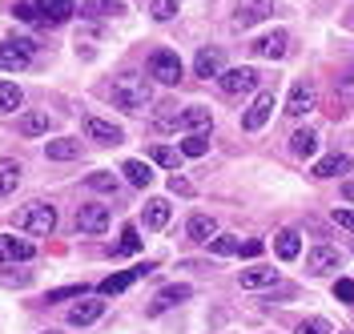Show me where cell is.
<instances>
[{
  "label": "cell",
  "instance_id": "obj_1",
  "mask_svg": "<svg viewBox=\"0 0 354 334\" xmlns=\"http://www.w3.org/2000/svg\"><path fill=\"white\" fill-rule=\"evenodd\" d=\"M149 101H153V89H149V81H145V77L125 73V77H117V81H113V105H117V109L145 113Z\"/></svg>",
  "mask_w": 354,
  "mask_h": 334
},
{
  "label": "cell",
  "instance_id": "obj_2",
  "mask_svg": "<svg viewBox=\"0 0 354 334\" xmlns=\"http://www.w3.org/2000/svg\"><path fill=\"white\" fill-rule=\"evenodd\" d=\"M12 225H17L21 234H37V238H44V234L57 230V210H53L48 201H32V205H24V210L12 214Z\"/></svg>",
  "mask_w": 354,
  "mask_h": 334
},
{
  "label": "cell",
  "instance_id": "obj_3",
  "mask_svg": "<svg viewBox=\"0 0 354 334\" xmlns=\"http://www.w3.org/2000/svg\"><path fill=\"white\" fill-rule=\"evenodd\" d=\"M181 57H177L174 48H153L149 53V77L153 81H161V85H177L181 81Z\"/></svg>",
  "mask_w": 354,
  "mask_h": 334
},
{
  "label": "cell",
  "instance_id": "obj_4",
  "mask_svg": "<svg viewBox=\"0 0 354 334\" xmlns=\"http://www.w3.org/2000/svg\"><path fill=\"white\" fill-rule=\"evenodd\" d=\"M274 17V0H238L234 4V28H254Z\"/></svg>",
  "mask_w": 354,
  "mask_h": 334
},
{
  "label": "cell",
  "instance_id": "obj_5",
  "mask_svg": "<svg viewBox=\"0 0 354 334\" xmlns=\"http://www.w3.org/2000/svg\"><path fill=\"white\" fill-rule=\"evenodd\" d=\"M218 85H221V93L225 97H242V93H254L258 89V73L250 65H242V68H225L218 77Z\"/></svg>",
  "mask_w": 354,
  "mask_h": 334
},
{
  "label": "cell",
  "instance_id": "obj_6",
  "mask_svg": "<svg viewBox=\"0 0 354 334\" xmlns=\"http://www.w3.org/2000/svg\"><path fill=\"white\" fill-rule=\"evenodd\" d=\"M109 205H97V201H85L77 205V230L81 234H105L109 230Z\"/></svg>",
  "mask_w": 354,
  "mask_h": 334
},
{
  "label": "cell",
  "instance_id": "obj_7",
  "mask_svg": "<svg viewBox=\"0 0 354 334\" xmlns=\"http://www.w3.org/2000/svg\"><path fill=\"white\" fill-rule=\"evenodd\" d=\"M270 113H274V93L262 89L258 97H254V105L242 113V129H245V133H258L266 121H270Z\"/></svg>",
  "mask_w": 354,
  "mask_h": 334
},
{
  "label": "cell",
  "instance_id": "obj_8",
  "mask_svg": "<svg viewBox=\"0 0 354 334\" xmlns=\"http://www.w3.org/2000/svg\"><path fill=\"white\" fill-rule=\"evenodd\" d=\"M85 133H88V141H97V145H121V141H125V129H121V125H113L105 117H93V113L85 117Z\"/></svg>",
  "mask_w": 354,
  "mask_h": 334
},
{
  "label": "cell",
  "instance_id": "obj_9",
  "mask_svg": "<svg viewBox=\"0 0 354 334\" xmlns=\"http://www.w3.org/2000/svg\"><path fill=\"white\" fill-rule=\"evenodd\" d=\"M250 48H254V57H262V61H278V57H286V48H290V33L286 28H274V33L258 37Z\"/></svg>",
  "mask_w": 354,
  "mask_h": 334
},
{
  "label": "cell",
  "instance_id": "obj_10",
  "mask_svg": "<svg viewBox=\"0 0 354 334\" xmlns=\"http://www.w3.org/2000/svg\"><path fill=\"white\" fill-rule=\"evenodd\" d=\"M153 262H141V266H133V270H121V274H113V278H105L101 282V294L109 298V294H121V290H129L137 278H145V274H153Z\"/></svg>",
  "mask_w": 354,
  "mask_h": 334
},
{
  "label": "cell",
  "instance_id": "obj_11",
  "mask_svg": "<svg viewBox=\"0 0 354 334\" xmlns=\"http://www.w3.org/2000/svg\"><path fill=\"white\" fill-rule=\"evenodd\" d=\"M338 262H342V254H338L334 245H314V250L306 254V270L314 274V278H322V274L338 270Z\"/></svg>",
  "mask_w": 354,
  "mask_h": 334
},
{
  "label": "cell",
  "instance_id": "obj_12",
  "mask_svg": "<svg viewBox=\"0 0 354 334\" xmlns=\"http://www.w3.org/2000/svg\"><path fill=\"white\" fill-rule=\"evenodd\" d=\"M28 258H37V245L24 242V238L0 234V262H28Z\"/></svg>",
  "mask_w": 354,
  "mask_h": 334
},
{
  "label": "cell",
  "instance_id": "obj_13",
  "mask_svg": "<svg viewBox=\"0 0 354 334\" xmlns=\"http://www.w3.org/2000/svg\"><path fill=\"white\" fill-rule=\"evenodd\" d=\"M225 73V57H221V48H201L198 57H194V77H221Z\"/></svg>",
  "mask_w": 354,
  "mask_h": 334
},
{
  "label": "cell",
  "instance_id": "obj_14",
  "mask_svg": "<svg viewBox=\"0 0 354 334\" xmlns=\"http://www.w3.org/2000/svg\"><path fill=\"white\" fill-rule=\"evenodd\" d=\"M314 109V85L310 81H294V89L286 97V113L290 117H302V113Z\"/></svg>",
  "mask_w": 354,
  "mask_h": 334
},
{
  "label": "cell",
  "instance_id": "obj_15",
  "mask_svg": "<svg viewBox=\"0 0 354 334\" xmlns=\"http://www.w3.org/2000/svg\"><path fill=\"white\" fill-rule=\"evenodd\" d=\"M194 298V286H185V282H177V286H165L161 294L153 298V306H149V314H161L169 310V306H181V302H189Z\"/></svg>",
  "mask_w": 354,
  "mask_h": 334
},
{
  "label": "cell",
  "instance_id": "obj_16",
  "mask_svg": "<svg viewBox=\"0 0 354 334\" xmlns=\"http://www.w3.org/2000/svg\"><path fill=\"white\" fill-rule=\"evenodd\" d=\"M101 310H105V302H101V298H88V294H85V298L68 310V322H73V326H88V322H97V318H101Z\"/></svg>",
  "mask_w": 354,
  "mask_h": 334
},
{
  "label": "cell",
  "instance_id": "obj_17",
  "mask_svg": "<svg viewBox=\"0 0 354 334\" xmlns=\"http://www.w3.org/2000/svg\"><path fill=\"white\" fill-rule=\"evenodd\" d=\"M37 8H41V17L44 24H65L77 8H73V0H32Z\"/></svg>",
  "mask_w": 354,
  "mask_h": 334
},
{
  "label": "cell",
  "instance_id": "obj_18",
  "mask_svg": "<svg viewBox=\"0 0 354 334\" xmlns=\"http://www.w3.org/2000/svg\"><path fill=\"white\" fill-rule=\"evenodd\" d=\"M238 282H242V290H262V286H274L278 282V270L274 266H250L238 274Z\"/></svg>",
  "mask_w": 354,
  "mask_h": 334
},
{
  "label": "cell",
  "instance_id": "obj_19",
  "mask_svg": "<svg viewBox=\"0 0 354 334\" xmlns=\"http://www.w3.org/2000/svg\"><path fill=\"white\" fill-rule=\"evenodd\" d=\"M169 214H174V205L165 198H149L145 201V230H165L169 225Z\"/></svg>",
  "mask_w": 354,
  "mask_h": 334
},
{
  "label": "cell",
  "instance_id": "obj_20",
  "mask_svg": "<svg viewBox=\"0 0 354 334\" xmlns=\"http://www.w3.org/2000/svg\"><path fill=\"white\" fill-rule=\"evenodd\" d=\"M21 161L17 157H0V198H8V194H17V185H21Z\"/></svg>",
  "mask_w": 354,
  "mask_h": 334
},
{
  "label": "cell",
  "instance_id": "obj_21",
  "mask_svg": "<svg viewBox=\"0 0 354 334\" xmlns=\"http://www.w3.org/2000/svg\"><path fill=\"white\" fill-rule=\"evenodd\" d=\"M354 169V161L346 154H330V157H322V161H318V165H314V178H338V174H351Z\"/></svg>",
  "mask_w": 354,
  "mask_h": 334
},
{
  "label": "cell",
  "instance_id": "obj_22",
  "mask_svg": "<svg viewBox=\"0 0 354 334\" xmlns=\"http://www.w3.org/2000/svg\"><path fill=\"white\" fill-rule=\"evenodd\" d=\"M44 154L53 161H77L81 157V141L77 137H57V141H44Z\"/></svg>",
  "mask_w": 354,
  "mask_h": 334
},
{
  "label": "cell",
  "instance_id": "obj_23",
  "mask_svg": "<svg viewBox=\"0 0 354 334\" xmlns=\"http://www.w3.org/2000/svg\"><path fill=\"white\" fill-rule=\"evenodd\" d=\"M185 234H189L194 242H209V238H218V222H214L209 214H194V218L185 222Z\"/></svg>",
  "mask_w": 354,
  "mask_h": 334
},
{
  "label": "cell",
  "instance_id": "obj_24",
  "mask_svg": "<svg viewBox=\"0 0 354 334\" xmlns=\"http://www.w3.org/2000/svg\"><path fill=\"white\" fill-rule=\"evenodd\" d=\"M274 250H278L282 262H294V258L302 254V238H298V230H282V234L274 238Z\"/></svg>",
  "mask_w": 354,
  "mask_h": 334
},
{
  "label": "cell",
  "instance_id": "obj_25",
  "mask_svg": "<svg viewBox=\"0 0 354 334\" xmlns=\"http://www.w3.org/2000/svg\"><path fill=\"white\" fill-rule=\"evenodd\" d=\"M28 61H32V57H24V53L12 45V41H4V45H0V68H8V73H21V68H28Z\"/></svg>",
  "mask_w": 354,
  "mask_h": 334
},
{
  "label": "cell",
  "instance_id": "obj_26",
  "mask_svg": "<svg viewBox=\"0 0 354 334\" xmlns=\"http://www.w3.org/2000/svg\"><path fill=\"white\" fill-rule=\"evenodd\" d=\"M290 154L314 157V154H318V133H314V129H298V133L290 137Z\"/></svg>",
  "mask_w": 354,
  "mask_h": 334
},
{
  "label": "cell",
  "instance_id": "obj_27",
  "mask_svg": "<svg viewBox=\"0 0 354 334\" xmlns=\"http://www.w3.org/2000/svg\"><path fill=\"white\" fill-rule=\"evenodd\" d=\"M81 12H85V17H121L125 4H121V0H85Z\"/></svg>",
  "mask_w": 354,
  "mask_h": 334
},
{
  "label": "cell",
  "instance_id": "obj_28",
  "mask_svg": "<svg viewBox=\"0 0 354 334\" xmlns=\"http://www.w3.org/2000/svg\"><path fill=\"white\" fill-rule=\"evenodd\" d=\"M177 125L181 129H209V109L205 105H189V109L177 117Z\"/></svg>",
  "mask_w": 354,
  "mask_h": 334
},
{
  "label": "cell",
  "instance_id": "obj_29",
  "mask_svg": "<svg viewBox=\"0 0 354 334\" xmlns=\"http://www.w3.org/2000/svg\"><path fill=\"white\" fill-rule=\"evenodd\" d=\"M121 174H125L129 185H137V189H145V185L153 181V169H149L145 161H125V165H121Z\"/></svg>",
  "mask_w": 354,
  "mask_h": 334
},
{
  "label": "cell",
  "instance_id": "obj_30",
  "mask_svg": "<svg viewBox=\"0 0 354 334\" xmlns=\"http://www.w3.org/2000/svg\"><path fill=\"white\" fill-rule=\"evenodd\" d=\"M17 129H21L24 137H41V133H48V113H24Z\"/></svg>",
  "mask_w": 354,
  "mask_h": 334
},
{
  "label": "cell",
  "instance_id": "obj_31",
  "mask_svg": "<svg viewBox=\"0 0 354 334\" xmlns=\"http://www.w3.org/2000/svg\"><path fill=\"white\" fill-rule=\"evenodd\" d=\"M24 101V93L12 85V81H0V113H17Z\"/></svg>",
  "mask_w": 354,
  "mask_h": 334
},
{
  "label": "cell",
  "instance_id": "obj_32",
  "mask_svg": "<svg viewBox=\"0 0 354 334\" xmlns=\"http://www.w3.org/2000/svg\"><path fill=\"white\" fill-rule=\"evenodd\" d=\"M117 174H109V169H97V174H88V189H97V194H117Z\"/></svg>",
  "mask_w": 354,
  "mask_h": 334
},
{
  "label": "cell",
  "instance_id": "obj_33",
  "mask_svg": "<svg viewBox=\"0 0 354 334\" xmlns=\"http://www.w3.org/2000/svg\"><path fill=\"white\" fill-rule=\"evenodd\" d=\"M209 149V133H189L181 141V157H205Z\"/></svg>",
  "mask_w": 354,
  "mask_h": 334
},
{
  "label": "cell",
  "instance_id": "obj_34",
  "mask_svg": "<svg viewBox=\"0 0 354 334\" xmlns=\"http://www.w3.org/2000/svg\"><path fill=\"white\" fill-rule=\"evenodd\" d=\"M141 250V238H137V225H125L121 230V242L113 245V254H137Z\"/></svg>",
  "mask_w": 354,
  "mask_h": 334
},
{
  "label": "cell",
  "instance_id": "obj_35",
  "mask_svg": "<svg viewBox=\"0 0 354 334\" xmlns=\"http://www.w3.org/2000/svg\"><path fill=\"white\" fill-rule=\"evenodd\" d=\"M12 12H17V21H24V24H44L41 8H37V4H32V0H21V4H17V8H12Z\"/></svg>",
  "mask_w": 354,
  "mask_h": 334
},
{
  "label": "cell",
  "instance_id": "obj_36",
  "mask_svg": "<svg viewBox=\"0 0 354 334\" xmlns=\"http://www.w3.org/2000/svg\"><path fill=\"white\" fill-rule=\"evenodd\" d=\"M209 250L225 258V254H238V250H242V242H238V238H230V234H218V238H209Z\"/></svg>",
  "mask_w": 354,
  "mask_h": 334
},
{
  "label": "cell",
  "instance_id": "obj_37",
  "mask_svg": "<svg viewBox=\"0 0 354 334\" xmlns=\"http://www.w3.org/2000/svg\"><path fill=\"white\" fill-rule=\"evenodd\" d=\"M153 161H157V165H165V169H177V161H181V149H169V145H153Z\"/></svg>",
  "mask_w": 354,
  "mask_h": 334
},
{
  "label": "cell",
  "instance_id": "obj_38",
  "mask_svg": "<svg viewBox=\"0 0 354 334\" xmlns=\"http://www.w3.org/2000/svg\"><path fill=\"white\" fill-rule=\"evenodd\" d=\"M149 12H153V21H174L177 17V0H153Z\"/></svg>",
  "mask_w": 354,
  "mask_h": 334
},
{
  "label": "cell",
  "instance_id": "obj_39",
  "mask_svg": "<svg viewBox=\"0 0 354 334\" xmlns=\"http://www.w3.org/2000/svg\"><path fill=\"white\" fill-rule=\"evenodd\" d=\"M65 298H85V286H61V290H48L44 302H65Z\"/></svg>",
  "mask_w": 354,
  "mask_h": 334
},
{
  "label": "cell",
  "instance_id": "obj_40",
  "mask_svg": "<svg viewBox=\"0 0 354 334\" xmlns=\"http://www.w3.org/2000/svg\"><path fill=\"white\" fill-rule=\"evenodd\" d=\"M298 334H330V322H326V318H306V322L298 326Z\"/></svg>",
  "mask_w": 354,
  "mask_h": 334
},
{
  "label": "cell",
  "instance_id": "obj_41",
  "mask_svg": "<svg viewBox=\"0 0 354 334\" xmlns=\"http://www.w3.org/2000/svg\"><path fill=\"white\" fill-rule=\"evenodd\" d=\"M334 298H338V302H354V282L351 278H338V282H334Z\"/></svg>",
  "mask_w": 354,
  "mask_h": 334
},
{
  "label": "cell",
  "instance_id": "obj_42",
  "mask_svg": "<svg viewBox=\"0 0 354 334\" xmlns=\"http://www.w3.org/2000/svg\"><path fill=\"white\" fill-rule=\"evenodd\" d=\"M334 225H342V230L354 234V210H334Z\"/></svg>",
  "mask_w": 354,
  "mask_h": 334
},
{
  "label": "cell",
  "instance_id": "obj_43",
  "mask_svg": "<svg viewBox=\"0 0 354 334\" xmlns=\"http://www.w3.org/2000/svg\"><path fill=\"white\" fill-rule=\"evenodd\" d=\"M8 41H12L17 48H21L24 57H32V53H37V41H32V37H8Z\"/></svg>",
  "mask_w": 354,
  "mask_h": 334
},
{
  "label": "cell",
  "instance_id": "obj_44",
  "mask_svg": "<svg viewBox=\"0 0 354 334\" xmlns=\"http://www.w3.org/2000/svg\"><path fill=\"white\" fill-rule=\"evenodd\" d=\"M169 189H174V194H181V198H189V194H194V185H189L185 178H177V174L169 178Z\"/></svg>",
  "mask_w": 354,
  "mask_h": 334
},
{
  "label": "cell",
  "instance_id": "obj_45",
  "mask_svg": "<svg viewBox=\"0 0 354 334\" xmlns=\"http://www.w3.org/2000/svg\"><path fill=\"white\" fill-rule=\"evenodd\" d=\"M262 250H266V245L258 242V238H250V242H242V250H238V254H242V258H258Z\"/></svg>",
  "mask_w": 354,
  "mask_h": 334
},
{
  "label": "cell",
  "instance_id": "obj_46",
  "mask_svg": "<svg viewBox=\"0 0 354 334\" xmlns=\"http://www.w3.org/2000/svg\"><path fill=\"white\" fill-rule=\"evenodd\" d=\"M342 201H351V205H354V181H346V185H342Z\"/></svg>",
  "mask_w": 354,
  "mask_h": 334
},
{
  "label": "cell",
  "instance_id": "obj_47",
  "mask_svg": "<svg viewBox=\"0 0 354 334\" xmlns=\"http://www.w3.org/2000/svg\"><path fill=\"white\" fill-rule=\"evenodd\" d=\"M48 334H61V331H48Z\"/></svg>",
  "mask_w": 354,
  "mask_h": 334
}]
</instances>
